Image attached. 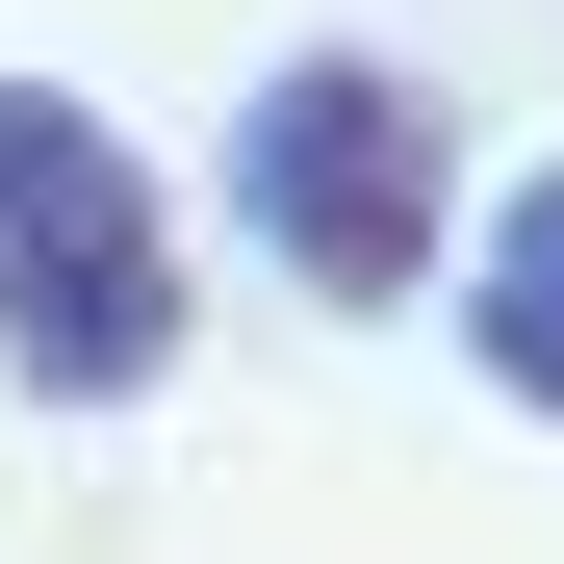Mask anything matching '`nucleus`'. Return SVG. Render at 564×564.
<instances>
[{
  "label": "nucleus",
  "mask_w": 564,
  "mask_h": 564,
  "mask_svg": "<svg viewBox=\"0 0 564 564\" xmlns=\"http://www.w3.org/2000/svg\"><path fill=\"white\" fill-rule=\"evenodd\" d=\"M180 334H206L180 180L77 104V77H0V386L26 411H154Z\"/></svg>",
  "instance_id": "1"
},
{
  "label": "nucleus",
  "mask_w": 564,
  "mask_h": 564,
  "mask_svg": "<svg viewBox=\"0 0 564 564\" xmlns=\"http://www.w3.org/2000/svg\"><path fill=\"white\" fill-rule=\"evenodd\" d=\"M231 231L308 282L334 334L436 308V257H462V129H436V77H411V52H282L257 104H231Z\"/></svg>",
  "instance_id": "2"
},
{
  "label": "nucleus",
  "mask_w": 564,
  "mask_h": 564,
  "mask_svg": "<svg viewBox=\"0 0 564 564\" xmlns=\"http://www.w3.org/2000/svg\"><path fill=\"white\" fill-rule=\"evenodd\" d=\"M462 359L564 436V154H513V180H488V231H462Z\"/></svg>",
  "instance_id": "3"
}]
</instances>
